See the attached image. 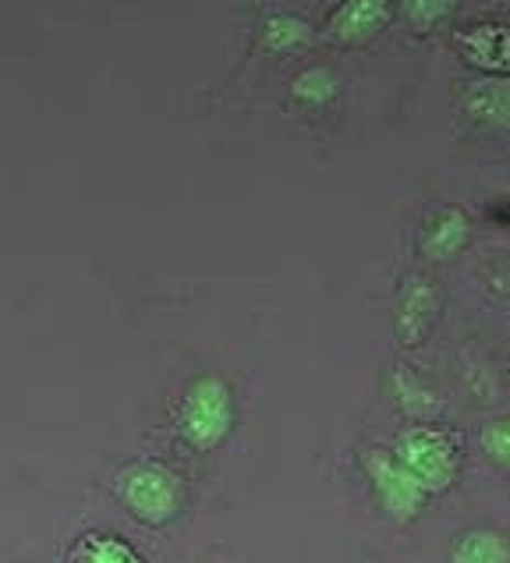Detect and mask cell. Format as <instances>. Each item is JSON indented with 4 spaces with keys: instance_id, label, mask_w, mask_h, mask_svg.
Returning <instances> with one entry per match:
<instances>
[{
    "instance_id": "cell-7",
    "label": "cell",
    "mask_w": 510,
    "mask_h": 563,
    "mask_svg": "<svg viewBox=\"0 0 510 563\" xmlns=\"http://www.w3.org/2000/svg\"><path fill=\"white\" fill-rule=\"evenodd\" d=\"M436 309H440L436 287L425 277H411L401 295V305H397V336H401V344H419L425 330L433 327Z\"/></svg>"
},
{
    "instance_id": "cell-9",
    "label": "cell",
    "mask_w": 510,
    "mask_h": 563,
    "mask_svg": "<svg viewBox=\"0 0 510 563\" xmlns=\"http://www.w3.org/2000/svg\"><path fill=\"white\" fill-rule=\"evenodd\" d=\"M465 114L489 128H510V78L507 75H483L465 92Z\"/></svg>"
},
{
    "instance_id": "cell-1",
    "label": "cell",
    "mask_w": 510,
    "mask_h": 563,
    "mask_svg": "<svg viewBox=\"0 0 510 563\" xmlns=\"http://www.w3.org/2000/svg\"><path fill=\"white\" fill-rule=\"evenodd\" d=\"M181 437L196 450H217L234 429V394L220 376H202L191 383L178 415Z\"/></svg>"
},
{
    "instance_id": "cell-3",
    "label": "cell",
    "mask_w": 510,
    "mask_h": 563,
    "mask_svg": "<svg viewBox=\"0 0 510 563\" xmlns=\"http://www.w3.org/2000/svg\"><path fill=\"white\" fill-rule=\"evenodd\" d=\"M118 489L124 507L146 525H167L170 518H178V510L185 504L178 475H170L159 464H135V468H127L118 482Z\"/></svg>"
},
{
    "instance_id": "cell-8",
    "label": "cell",
    "mask_w": 510,
    "mask_h": 563,
    "mask_svg": "<svg viewBox=\"0 0 510 563\" xmlns=\"http://www.w3.org/2000/svg\"><path fill=\"white\" fill-rule=\"evenodd\" d=\"M468 234H472V220L461 213V209L446 206L425 220L419 249H422V255H429V260L443 263V260H454V255L468 245Z\"/></svg>"
},
{
    "instance_id": "cell-11",
    "label": "cell",
    "mask_w": 510,
    "mask_h": 563,
    "mask_svg": "<svg viewBox=\"0 0 510 563\" xmlns=\"http://www.w3.org/2000/svg\"><path fill=\"white\" fill-rule=\"evenodd\" d=\"M312 40V29L306 19L298 14H269L266 25H263V46L274 54H287V51H298Z\"/></svg>"
},
{
    "instance_id": "cell-16",
    "label": "cell",
    "mask_w": 510,
    "mask_h": 563,
    "mask_svg": "<svg viewBox=\"0 0 510 563\" xmlns=\"http://www.w3.org/2000/svg\"><path fill=\"white\" fill-rule=\"evenodd\" d=\"M393 390H397V400H401V405H404L408 411H433V408H436L433 394L422 390V386H414V379L404 376V373H397V376H393Z\"/></svg>"
},
{
    "instance_id": "cell-4",
    "label": "cell",
    "mask_w": 510,
    "mask_h": 563,
    "mask_svg": "<svg viewBox=\"0 0 510 563\" xmlns=\"http://www.w3.org/2000/svg\"><path fill=\"white\" fill-rule=\"evenodd\" d=\"M365 475L373 482V493L379 496V507L390 514L393 521H411L414 514L425 507V489L401 461L387 450H369L365 454Z\"/></svg>"
},
{
    "instance_id": "cell-5",
    "label": "cell",
    "mask_w": 510,
    "mask_h": 563,
    "mask_svg": "<svg viewBox=\"0 0 510 563\" xmlns=\"http://www.w3.org/2000/svg\"><path fill=\"white\" fill-rule=\"evenodd\" d=\"M393 0H344V4L330 14V36L341 43H365L390 22Z\"/></svg>"
},
{
    "instance_id": "cell-2",
    "label": "cell",
    "mask_w": 510,
    "mask_h": 563,
    "mask_svg": "<svg viewBox=\"0 0 510 563\" xmlns=\"http://www.w3.org/2000/svg\"><path fill=\"white\" fill-rule=\"evenodd\" d=\"M393 457L422 482L425 493H443L451 489V482L457 478V450L451 437L433 426H414L397 437Z\"/></svg>"
},
{
    "instance_id": "cell-14",
    "label": "cell",
    "mask_w": 510,
    "mask_h": 563,
    "mask_svg": "<svg viewBox=\"0 0 510 563\" xmlns=\"http://www.w3.org/2000/svg\"><path fill=\"white\" fill-rule=\"evenodd\" d=\"M75 563H138V560L118 539H89L82 550H78Z\"/></svg>"
},
{
    "instance_id": "cell-10",
    "label": "cell",
    "mask_w": 510,
    "mask_h": 563,
    "mask_svg": "<svg viewBox=\"0 0 510 563\" xmlns=\"http://www.w3.org/2000/svg\"><path fill=\"white\" fill-rule=\"evenodd\" d=\"M451 563H510V542L500 532L475 528V532L454 542Z\"/></svg>"
},
{
    "instance_id": "cell-6",
    "label": "cell",
    "mask_w": 510,
    "mask_h": 563,
    "mask_svg": "<svg viewBox=\"0 0 510 563\" xmlns=\"http://www.w3.org/2000/svg\"><path fill=\"white\" fill-rule=\"evenodd\" d=\"M457 51L483 75H510V25H472L457 36Z\"/></svg>"
},
{
    "instance_id": "cell-13",
    "label": "cell",
    "mask_w": 510,
    "mask_h": 563,
    "mask_svg": "<svg viewBox=\"0 0 510 563\" xmlns=\"http://www.w3.org/2000/svg\"><path fill=\"white\" fill-rule=\"evenodd\" d=\"M454 4L457 0H401V11H404V22L414 32H429L451 19Z\"/></svg>"
},
{
    "instance_id": "cell-12",
    "label": "cell",
    "mask_w": 510,
    "mask_h": 563,
    "mask_svg": "<svg viewBox=\"0 0 510 563\" xmlns=\"http://www.w3.org/2000/svg\"><path fill=\"white\" fill-rule=\"evenodd\" d=\"M291 96L306 107H326L337 96V75L330 68H306L291 82Z\"/></svg>"
},
{
    "instance_id": "cell-15",
    "label": "cell",
    "mask_w": 510,
    "mask_h": 563,
    "mask_svg": "<svg viewBox=\"0 0 510 563\" xmlns=\"http://www.w3.org/2000/svg\"><path fill=\"white\" fill-rule=\"evenodd\" d=\"M483 450L497 464L510 468V418H497L483 429Z\"/></svg>"
}]
</instances>
